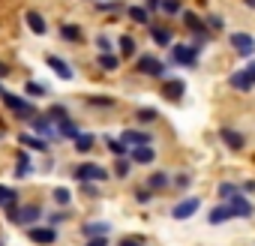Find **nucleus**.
Segmentation results:
<instances>
[{
  "mask_svg": "<svg viewBox=\"0 0 255 246\" xmlns=\"http://www.w3.org/2000/svg\"><path fill=\"white\" fill-rule=\"evenodd\" d=\"M135 69H138L141 75H153V78H162V75H165V63H162L159 57H153V54H141L138 63H135Z\"/></svg>",
  "mask_w": 255,
  "mask_h": 246,
  "instance_id": "nucleus-1",
  "label": "nucleus"
},
{
  "mask_svg": "<svg viewBox=\"0 0 255 246\" xmlns=\"http://www.w3.org/2000/svg\"><path fill=\"white\" fill-rule=\"evenodd\" d=\"M171 60L192 69V66L198 63V45H174V48H171Z\"/></svg>",
  "mask_w": 255,
  "mask_h": 246,
  "instance_id": "nucleus-2",
  "label": "nucleus"
},
{
  "mask_svg": "<svg viewBox=\"0 0 255 246\" xmlns=\"http://www.w3.org/2000/svg\"><path fill=\"white\" fill-rule=\"evenodd\" d=\"M0 96H3V102H6V105H9V108H12L21 120H30V117L36 114V108H33V105H27V102H24L21 96H15V93H6V90H3Z\"/></svg>",
  "mask_w": 255,
  "mask_h": 246,
  "instance_id": "nucleus-3",
  "label": "nucleus"
},
{
  "mask_svg": "<svg viewBox=\"0 0 255 246\" xmlns=\"http://www.w3.org/2000/svg\"><path fill=\"white\" fill-rule=\"evenodd\" d=\"M75 177H78L81 183H93V180H105L108 171H105L102 165H96V162H84V165L75 168Z\"/></svg>",
  "mask_w": 255,
  "mask_h": 246,
  "instance_id": "nucleus-4",
  "label": "nucleus"
},
{
  "mask_svg": "<svg viewBox=\"0 0 255 246\" xmlns=\"http://www.w3.org/2000/svg\"><path fill=\"white\" fill-rule=\"evenodd\" d=\"M231 45H234V51L240 54V57H249L252 51H255V39L249 36V33H231Z\"/></svg>",
  "mask_w": 255,
  "mask_h": 246,
  "instance_id": "nucleus-5",
  "label": "nucleus"
},
{
  "mask_svg": "<svg viewBox=\"0 0 255 246\" xmlns=\"http://www.w3.org/2000/svg\"><path fill=\"white\" fill-rule=\"evenodd\" d=\"M198 207H201V201H198L195 195H189V198H183L180 204H174V207H171V216H174V219H189Z\"/></svg>",
  "mask_w": 255,
  "mask_h": 246,
  "instance_id": "nucleus-6",
  "label": "nucleus"
},
{
  "mask_svg": "<svg viewBox=\"0 0 255 246\" xmlns=\"http://www.w3.org/2000/svg\"><path fill=\"white\" fill-rule=\"evenodd\" d=\"M120 141H123L126 147H141V144H150L153 135H150V132H141V129H126V132L120 135Z\"/></svg>",
  "mask_w": 255,
  "mask_h": 246,
  "instance_id": "nucleus-7",
  "label": "nucleus"
},
{
  "mask_svg": "<svg viewBox=\"0 0 255 246\" xmlns=\"http://www.w3.org/2000/svg\"><path fill=\"white\" fill-rule=\"evenodd\" d=\"M228 207H231V213H234V216H243V219H246V216H252V210H255V207H252V201H249V198H243L240 192H234V195L228 198Z\"/></svg>",
  "mask_w": 255,
  "mask_h": 246,
  "instance_id": "nucleus-8",
  "label": "nucleus"
},
{
  "mask_svg": "<svg viewBox=\"0 0 255 246\" xmlns=\"http://www.w3.org/2000/svg\"><path fill=\"white\" fill-rule=\"evenodd\" d=\"M30 123H33V135H39V138H45V135H54L48 114H33V117H30Z\"/></svg>",
  "mask_w": 255,
  "mask_h": 246,
  "instance_id": "nucleus-9",
  "label": "nucleus"
},
{
  "mask_svg": "<svg viewBox=\"0 0 255 246\" xmlns=\"http://www.w3.org/2000/svg\"><path fill=\"white\" fill-rule=\"evenodd\" d=\"M39 216H42V207L30 204V207H24V210L15 213V225H33V222H39Z\"/></svg>",
  "mask_w": 255,
  "mask_h": 246,
  "instance_id": "nucleus-10",
  "label": "nucleus"
},
{
  "mask_svg": "<svg viewBox=\"0 0 255 246\" xmlns=\"http://www.w3.org/2000/svg\"><path fill=\"white\" fill-rule=\"evenodd\" d=\"M219 138L231 147V150H243V144H246V138H243V132H234V129H219Z\"/></svg>",
  "mask_w": 255,
  "mask_h": 246,
  "instance_id": "nucleus-11",
  "label": "nucleus"
},
{
  "mask_svg": "<svg viewBox=\"0 0 255 246\" xmlns=\"http://www.w3.org/2000/svg\"><path fill=\"white\" fill-rule=\"evenodd\" d=\"M45 63H48V66H51V69H54V72H57L63 81H69V78H72V69H69V63H66V60H60L57 54H48V57H45Z\"/></svg>",
  "mask_w": 255,
  "mask_h": 246,
  "instance_id": "nucleus-12",
  "label": "nucleus"
},
{
  "mask_svg": "<svg viewBox=\"0 0 255 246\" xmlns=\"http://www.w3.org/2000/svg\"><path fill=\"white\" fill-rule=\"evenodd\" d=\"M156 159V150L150 147V144H141V147H132V162H138V165H150Z\"/></svg>",
  "mask_w": 255,
  "mask_h": 246,
  "instance_id": "nucleus-13",
  "label": "nucleus"
},
{
  "mask_svg": "<svg viewBox=\"0 0 255 246\" xmlns=\"http://www.w3.org/2000/svg\"><path fill=\"white\" fill-rule=\"evenodd\" d=\"M162 93H165V99H180L183 93H186V84L180 81V78H171V81H165V87H162Z\"/></svg>",
  "mask_w": 255,
  "mask_h": 246,
  "instance_id": "nucleus-14",
  "label": "nucleus"
},
{
  "mask_svg": "<svg viewBox=\"0 0 255 246\" xmlns=\"http://www.w3.org/2000/svg\"><path fill=\"white\" fill-rule=\"evenodd\" d=\"M210 225H222V222H228V219H234V213H231V207L228 204H216L213 210H210Z\"/></svg>",
  "mask_w": 255,
  "mask_h": 246,
  "instance_id": "nucleus-15",
  "label": "nucleus"
},
{
  "mask_svg": "<svg viewBox=\"0 0 255 246\" xmlns=\"http://www.w3.org/2000/svg\"><path fill=\"white\" fill-rule=\"evenodd\" d=\"M54 228H30V240L33 243H39V246H48V243H54Z\"/></svg>",
  "mask_w": 255,
  "mask_h": 246,
  "instance_id": "nucleus-16",
  "label": "nucleus"
},
{
  "mask_svg": "<svg viewBox=\"0 0 255 246\" xmlns=\"http://www.w3.org/2000/svg\"><path fill=\"white\" fill-rule=\"evenodd\" d=\"M228 84H231L234 90H240V93L252 90V84H249V78H246V72H243V69H240V72H231V75H228Z\"/></svg>",
  "mask_w": 255,
  "mask_h": 246,
  "instance_id": "nucleus-17",
  "label": "nucleus"
},
{
  "mask_svg": "<svg viewBox=\"0 0 255 246\" xmlns=\"http://www.w3.org/2000/svg\"><path fill=\"white\" fill-rule=\"evenodd\" d=\"M24 18H27V27H30L33 33H39V36H42V33L48 30V24H45V18H42L39 12H27Z\"/></svg>",
  "mask_w": 255,
  "mask_h": 246,
  "instance_id": "nucleus-18",
  "label": "nucleus"
},
{
  "mask_svg": "<svg viewBox=\"0 0 255 246\" xmlns=\"http://www.w3.org/2000/svg\"><path fill=\"white\" fill-rule=\"evenodd\" d=\"M54 132H57V135H63V138H75V135H78V126L66 117V120H57V129H54Z\"/></svg>",
  "mask_w": 255,
  "mask_h": 246,
  "instance_id": "nucleus-19",
  "label": "nucleus"
},
{
  "mask_svg": "<svg viewBox=\"0 0 255 246\" xmlns=\"http://www.w3.org/2000/svg\"><path fill=\"white\" fill-rule=\"evenodd\" d=\"M183 21H186V27H189V30H195L201 39H207V30H204V24H201V18H198V15H192V12H183Z\"/></svg>",
  "mask_w": 255,
  "mask_h": 246,
  "instance_id": "nucleus-20",
  "label": "nucleus"
},
{
  "mask_svg": "<svg viewBox=\"0 0 255 246\" xmlns=\"http://www.w3.org/2000/svg\"><path fill=\"white\" fill-rule=\"evenodd\" d=\"M168 183H171V177H168L165 171H156V174L147 177V189H165Z\"/></svg>",
  "mask_w": 255,
  "mask_h": 246,
  "instance_id": "nucleus-21",
  "label": "nucleus"
},
{
  "mask_svg": "<svg viewBox=\"0 0 255 246\" xmlns=\"http://www.w3.org/2000/svg\"><path fill=\"white\" fill-rule=\"evenodd\" d=\"M60 39L78 42V39H81V27H78V24H63V27H60Z\"/></svg>",
  "mask_w": 255,
  "mask_h": 246,
  "instance_id": "nucleus-22",
  "label": "nucleus"
},
{
  "mask_svg": "<svg viewBox=\"0 0 255 246\" xmlns=\"http://www.w3.org/2000/svg\"><path fill=\"white\" fill-rule=\"evenodd\" d=\"M126 12H129V18H132L135 24H147V21H150V12H147L144 6H129Z\"/></svg>",
  "mask_w": 255,
  "mask_h": 246,
  "instance_id": "nucleus-23",
  "label": "nucleus"
},
{
  "mask_svg": "<svg viewBox=\"0 0 255 246\" xmlns=\"http://www.w3.org/2000/svg\"><path fill=\"white\" fill-rule=\"evenodd\" d=\"M150 36H153L156 45H168L171 42V30L168 27H150Z\"/></svg>",
  "mask_w": 255,
  "mask_h": 246,
  "instance_id": "nucleus-24",
  "label": "nucleus"
},
{
  "mask_svg": "<svg viewBox=\"0 0 255 246\" xmlns=\"http://www.w3.org/2000/svg\"><path fill=\"white\" fill-rule=\"evenodd\" d=\"M99 66H102L105 72H114V69L120 66V60H117L111 51H102V54H99Z\"/></svg>",
  "mask_w": 255,
  "mask_h": 246,
  "instance_id": "nucleus-25",
  "label": "nucleus"
},
{
  "mask_svg": "<svg viewBox=\"0 0 255 246\" xmlns=\"http://www.w3.org/2000/svg\"><path fill=\"white\" fill-rule=\"evenodd\" d=\"M18 141H24V147H30V150H39V153L48 147V144H45V138H39V135H21Z\"/></svg>",
  "mask_w": 255,
  "mask_h": 246,
  "instance_id": "nucleus-26",
  "label": "nucleus"
},
{
  "mask_svg": "<svg viewBox=\"0 0 255 246\" xmlns=\"http://www.w3.org/2000/svg\"><path fill=\"white\" fill-rule=\"evenodd\" d=\"M93 141H96V138H93L90 132H78V135H75V150H81V153H87V150L93 147Z\"/></svg>",
  "mask_w": 255,
  "mask_h": 246,
  "instance_id": "nucleus-27",
  "label": "nucleus"
},
{
  "mask_svg": "<svg viewBox=\"0 0 255 246\" xmlns=\"http://www.w3.org/2000/svg\"><path fill=\"white\" fill-rule=\"evenodd\" d=\"M84 234L87 237H102V234H108V222H87Z\"/></svg>",
  "mask_w": 255,
  "mask_h": 246,
  "instance_id": "nucleus-28",
  "label": "nucleus"
},
{
  "mask_svg": "<svg viewBox=\"0 0 255 246\" xmlns=\"http://www.w3.org/2000/svg\"><path fill=\"white\" fill-rule=\"evenodd\" d=\"M120 54L123 57H132L135 54V39L132 36H120Z\"/></svg>",
  "mask_w": 255,
  "mask_h": 246,
  "instance_id": "nucleus-29",
  "label": "nucleus"
},
{
  "mask_svg": "<svg viewBox=\"0 0 255 246\" xmlns=\"http://www.w3.org/2000/svg\"><path fill=\"white\" fill-rule=\"evenodd\" d=\"M105 144H108V150H111L114 156H123L126 150H129V147H126L123 141H117V138H105Z\"/></svg>",
  "mask_w": 255,
  "mask_h": 246,
  "instance_id": "nucleus-30",
  "label": "nucleus"
},
{
  "mask_svg": "<svg viewBox=\"0 0 255 246\" xmlns=\"http://www.w3.org/2000/svg\"><path fill=\"white\" fill-rule=\"evenodd\" d=\"M24 93H27V96H36V99H39V96H45V87H42L39 81H27V84H24Z\"/></svg>",
  "mask_w": 255,
  "mask_h": 246,
  "instance_id": "nucleus-31",
  "label": "nucleus"
},
{
  "mask_svg": "<svg viewBox=\"0 0 255 246\" xmlns=\"http://www.w3.org/2000/svg\"><path fill=\"white\" fill-rule=\"evenodd\" d=\"M135 117H138V123H153V120L159 117V111H156V108H141Z\"/></svg>",
  "mask_w": 255,
  "mask_h": 246,
  "instance_id": "nucleus-32",
  "label": "nucleus"
},
{
  "mask_svg": "<svg viewBox=\"0 0 255 246\" xmlns=\"http://www.w3.org/2000/svg\"><path fill=\"white\" fill-rule=\"evenodd\" d=\"M216 192H219V195H222V198L228 201V198H231L234 192H240V186H234V183H228V180H225V183H219V186H216Z\"/></svg>",
  "mask_w": 255,
  "mask_h": 246,
  "instance_id": "nucleus-33",
  "label": "nucleus"
},
{
  "mask_svg": "<svg viewBox=\"0 0 255 246\" xmlns=\"http://www.w3.org/2000/svg\"><path fill=\"white\" fill-rule=\"evenodd\" d=\"M15 198H18V195H15V189L0 186V204H3V207H6V204H15Z\"/></svg>",
  "mask_w": 255,
  "mask_h": 246,
  "instance_id": "nucleus-34",
  "label": "nucleus"
},
{
  "mask_svg": "<svg viewBox=\"0 0 255 246\" xmlns=\"http://www.w3.org/2000/svg\"><path fill=\"white\" fill-rule=\"evenodd\" d=\"M165 15H177L180 12V0H162V6H159Z\"/></svg>",
  "mask_w": 255,
  "mask_h": 246,
  "instance_id": "nucleus-35",
  "label": "nucleus"
},
{
  "mask_svg": "<svg viewBox=\"0 0 255 246\" xmlns=\"http://www.w3.org/2000/svg\"><path fill=\"white\" fill-rule=\"evenodd\" d=\"M114 174H117V177H126V174H129V159L117 156V162H114Z\"/></svg>",
  "mask_w": 255,
  "mask_h": 246,
  "instance_id": "nucleus-36",
  "label": "nucleus"
},
{
  "mask_svg": "<svg viewBox=\"0 0 255 246\" xmlns=\"http://www.w3.org/2000/svg\"><path fill=\"white\" fill-rule=\"evenodd\" d=\"M48 120H66V108L63 105H51L48 108Z\"/></svg>",
  "mask_w": 255,
  "mask_h": 246,
  "instance_id": "nucleus-37",
  "label": "nucleus"
},
{
  "mask_svg": "<svg viewBox=\"0 0 255 246\" xmlns=\"http://www.w3.org/2000/svg\"><path fill=\"white\" fill-rule=\"evenodd\" d=\"M54 201H57V204H69V189L57 186V189H54Z\"/></svg>",
  "mask_w": 255,
  "mask_h": 246,
  "instance_id": "nucleus-38",
  "label": "nucleus"
},
{
  "mask_svg": "<svg viewBox=\"0 0 255 246\" xmlns=\"http://www.w3.org/2000/svg\"><path fill=\"white\" fill-rule=\"evenodd\" d=\"M207 27H210V30H222V27H225V21H222L219 15H210V18H207Z\"/></svg>",
  "mask_w": 255,
  "mask_h": 246,
  "instance_id": "nucleus-39",
  "label": "nucleus"
},
{
  "mask_svg": "<svg viewBox=\"0 0 255 246\" xmlns=\"http://www.w3.org/2000/svg\"><path fill=\"white\" fill-rule=\"evenodd\" d=\"M150 198H153V192H150V189H144V186H141V189L135 192V201H141V204H147Z\"/></svg>",
  "mask_w": 255,
  "mask_h": 246,
  "instance_id": "nucleus-40",
  "label": "nucleus"
},
{
  "mask_svg": "<svg viewBox=\"0 0 255 246\" xmlns=\"http://www.w3.org/2000/svg\"><path fill=\"white\" fill-rule=\"evenodd\" d=\"M99 9H102V12H117L120 3H117V0H111V3H99Z\"/></svg>",
  "mask_w": 255,
  "mask_h": 246,
  "instance_id": "nucleus-41",
  "label": "nucleus"
},
{
  "mask_svg": "<svg viewBox=\"0 0 255 246\" xmlns=\"http://www.w3.org/2000/svg\"><path fill=\"white\" fill-rule=\"evenodd\" d=\"M96 45H99V51H111V42H108V36H96Z\"/></svg>",
  "mask_w": 255,
  "mask_h": 246,
  "instance_id": "nucleus-42",
  "label": "nucleus"
},
{
  "mask_svg": "<svg viewBox=\"0 0 255 246\" xmlns=\"http://www.w3.org/2000/svg\"><path fill=\"white\" fill-rule=\"evenodd\" d=\"M243 72H246V78H249V84L255 87V63H249V66H246Z\"/></svg>",
  "mask_w": 255,
  "mask_h": 246,
  "instance_id": "nucleus-43",
  "label": "nucleus"
},
{
  "mask_svg": "<svg viewBox=\"0 0 255 246\" xmlns=\"http://www.w3.org/2000/svg\"><path fill=\"white\" fill-rule=\"evenodd\" d=\"M87 246H108V237H90Z\"/></svg>",
  "mask_w": 255,
  "mask_h": 246,
  "instance_id": "nucleus-44",
  "label": "nucleus"
},
{
  "mask_svg": "<svg viewBox=\"0 0 255 246\" xmlns=\"http://www.w3.org/2000/svg\"><path fill=\"white\" fill-rule=\"evenodd\" d=\"M90 105H114V99H99V96H93Z\"/></svg>",
  "mask_w": 255,
  "mask_h": 246,
  "instance_id": "nucleus-45",
  "label": "nucleus"
},
{
  "mask_svg": "<svg viewBox=\"0 0 255 246\" xmlns=\"http://www.w3.org/2000/svg\"><path fill=\"white\" fill-rule=\"evenodd\" d=\"M174 183H177L180 189H186V186H189V177H186V174H180V177H174Z\"/></svg>",
  "mask_w": 255,
  "mask_h": 246,
  "instance_id": "nucleus-46",
  "label": "nucleus"
},
{
  "mask_svg": "<svg viewBox=\"0 0 255 246\" xmlns=\"http://www.w3.org/2000/svg\"><path fill=\"white\" fill-rule=\"evenodd\" d=\"M81 189H84V192H87V195H96V192H99V189H96V186H93V183H84V186H81Z\"/></svg>",
  "mask_w": 255,
  "mask_h": 246,
  "instance_id": "nucleus-47",
  "label": "nucleus"
},
{
  "mask_svg": "<svg viewBox=\"0 0 255 246\" xmlns=\"http://www.w3.org/2000/svg\"><path fill=\"white\" fill-rule=\"evenodd\" d=\"M63 219H66V213H54V216H51L48 222H51V225H57V222H63Z\"/></svg>",
  "mask_w": 255,
  "mask_h": 246,
  "instance_id": "nucleus-48",
  "label": "nucleus"
},
{
  "mask_svg": "<svg viewBox=\"0 0 255 246\" xmlns=\"http://www.w3.org/2000/svg\"><path fill=\"white\" fill-rule=\"evenodd\" d=\"M144 3H147V9H159V6H162V0H144Z\"/></svg>",
  "mask_w": 255,
  "mask_h": 246,
  "instance_id": "nucleus-49",
  "label": "nucleus"
},
{
  "mask_svg": "<svg viewBox=\"0 0 255 246\" xmlns=\"http://www.w3.org/2000/svg\"><path fill=\"white\" fill-rule=\"evenodd\" d=\"M243 192H255V180H246L243 183Z\"/></svg>",
  "mask_w": 255,
  "mask_h": 246,
  "instance_id": "nucleus-50",
  "label": "nucleus"
},
{
  "mask_svg": "<svg viewBox=\"0 0 255 246\" xmlns=\"http://www.w3.org/2000/svg\"><path fill=\"white\" fill-rule=\"evenodd\" d=\"M120 246H144V243H141V240H123Z\"/></svg>",
  "mask_w": 255,
  "mask_h": 246,
  "instance_id": "nucleus-51",
  "label": "nucleus"
},
{
  "mask_svg": "<svg viewBox=\"0 0 255 246\" xmlns=\"http://www.w3.org/2000/svg\"><path fill=\"white\" fill-rule=\"evenodd\" d=\"M3 75H9V66H6V63H0V78H3Z\"/></svg>",
  "mask_w": 255,
  "mask_h": 246,
  "instance_id": "nucleus-52",
  "label": "nucleus"
},
{
  "mask_svg": "<svg viewBox=\"0 0 255 246\" xmlns=\"http://www.w3.org/2000/svg\"><path fill=\"white\" fill-rule=\"evenodd\" d=\"M243 3H246V6H249V9H255V0H243Z\"/></svg>",
  "mask_w": 255,
  "mask_h": 246,
  "instance_id": "nucleus-53",
  "label": "nucleus"
},
{
  "mask_svg": "<svg viewBox=\"0 0 255 246\" xmlns=\"http://www.w3.org/2000/svg\"><path fill=\"white\" fill-rule=\"evenodd\" d=\"M0 93H3V87H0Z\"/></svg>",
  "mask_w": 255,
  "mask_h": 246,
  "instance_id": "nucleus-54",
  "label": "nucleus"
}]
</instances>
